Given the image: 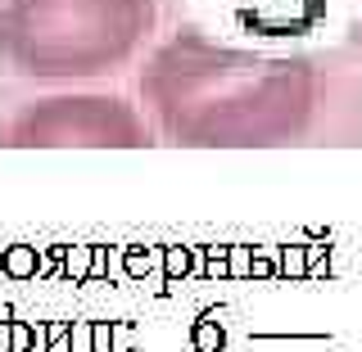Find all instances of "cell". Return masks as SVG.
<instances>
[{"instance_id": "6da1fadb", "label": "cell", "mask_w": 362, "mask_h": 352, "mask_svg": "<svg viewBox=\"0 0 362 352\" xmlns=\"http://www.w3.org/2000/svg\"><path fill=\"white\" fill-rule=\"evenodd\" d=\"M37 257H41V248H32V244H9L5 253H0V271H5L9 280H28V276H37Z\"/></svg>"}, {"instance_id": "7a4b0ae2", "label": "cell", "mask_w": 362, "mask_h": 352, "mask_svg": "<svg viewBox=\"0 0 362 352\" xmlns=\"http://www.w3.org/2000/svg\"><path fill=\"white\" fill-rule=\"evenodd\" d=\"M59 271H64V280H73V285H86L90 280V244H68Z\"/></svg>"}, {"instance_id": "3957f363", "label": "cell", "mask_w": 362, "mask_h": 352, "mask_svg": "<svg viewBox=\"0 0 362 352\" xmlns=\"http://www.w3.org/2000/svg\"><path fill=\"white\" fill-rule=\"evenodd\" d=\"M158 267H163V276H168V280L190 276V271H195V248H181V244L163 248V253H158Z\"/></svg>"}, {"instance_id": "277c9868", "label": "cell", "mask_w": 362, "mask_h": 352, "mask_svg": "<svg viewBox=\"0 0 362 352\" xmlns=\"http://www.w3.org/2000/svg\"><path fill=\"white\" fill-rule=\"evenodd\" d=\"M276 276H286V280H303V276H308V253H303V244H286V248H281Z\"/></svg>"}, {"instance_id": "5b68a950", "label": "cell", "mask_w": 362, "mask_h": 352, "mask_svg": "<svg viewBox=\"0 0 362 352\" xmlns=\"http://www.w3.org/2000/svg\"><path fill=\"white\" fill-rule=\"evenodd\" d=\"M190 344H195V352H222V348H226V334H222L218 321H195Z\"/></svg>"}, {"instance_id": "8992f818", "label": "cell", "mask_w": 362, "mask_h": 352, "mask_svg": "<svg viewBox=\"0 0 362 352\" xmlns=\"http://www.w3.org/2000/svg\"><path fill=\"white\" fill-rule=\"evenodd\" d=\"M68 352H95V321H68Z\"/></svg>"}, {"instance_id": "52a82bcc", "label": "cell", "mask_w": 362, "mask_h": 352, "mask_svg": "<svg viewBox=\"0 0 362 352\" xmlns=\"http://www.w3.org/2000/svg\"><path fill=\"white\" fill-rule=\"evenodd\" d=\"M37 348V325L32 321H9V352H32Z\"/></svg>"}, {"instance_id": "ba28073f", "label": "cell", "mask_w": 362, "mask_h": 352, "mask_svg": "<svg viewBox=\"0 0 362 352\" xmlns=\"http://www.w3.org/2000/svg\"><path fill=\"white\" fill-rule=\"evenodd\" d=\"M249 257H254V248H249V244H226V276L245 280L249 276Z\"/></svg>"}, {"instance_id": "9c48e42d", "label": "cell", "mask_w": 362, "mask_h": 352, "mask_svg": "<svg viewBox=\"0 0 362 352\" xmlns=\"http://www.w3.org/2000/svg\"><path fill=\"white\" fill-rule=\"evenodd\" d=\"M163 253V248H158ZM158 253H136V248H122V267H127V276H150V267L158 262Z\"/></svg>"}, {"instance_id": "30bf717a", "label": "cell", "mask_w": 362, "mask_h": 352, "mask_svg": "<svg viewBox=\"0 0 362 352\" xmlns=\"http://www.w3.org/2000/svg\"><path fill=\"white\" fill-rule=\"evenodd\" d=\"M45 344L50 352H68V321H45Z\"/></svg>"}, {"instance_id": "8fae6325", "label": "cell", "mask_w": 362, "mask_h": 352, "mask_svg": "<svg viewBox=\"0 0 362 352\" xmlns=\"http://www.w3.org/2000/svg\"><path fill=\"white\" fill-rule=\"evenodd\" d=\"M105 276H109V248L90 244V280H105Z\"/></svg>"}, {"instance_id": "7c38bea8", "label": "cell", "mask_w": 362, "mask_h": 352, "mask_svg": "<svg viewBox=\"0 0 362 352\" xmlns=\"http://www.w3.org/2000/svg\"><path fill=\"white\" fill-rule=\"evenodd\" d=\"M249 276H258V280L276 276V262H272V257H263V253H254V257H249Z\"/></svg>"}, {"instance_id": "4fadbf2b", "label": "cell", "mask_w": 362, "mask_h": 352, "mask_svg": "<svg viewBox=\"0 0 362 352\" xmlns=\"http://www.w3.org/2000/svg\"><path fill=\"white\" fill-rule=\"evenodd\" d=\"M95 352H113V325L95 321Z\"/></svg>"}, {"instance_id": "5bb4252c", "label": "cell", "mask_w": 362, "mask_h": 352, "mask_svg": "<svg viewBox=\"0 0 362 352\" xmlns=\"http://www.w3.org/2000/svg\"><path fill=\"white\" fill-rule=\"evenodd\" d=\"M127 344H132V330L127 325H113V352H127Z\"/></svg>"}, {"instance_id": "9a60e30c", "label": "cell", "mask_w": 362, "mask_h": 352, "mask_svg": "<svg viewBox=\"0 0 362 352\" xmlns=\"http://www.w3.org/2000/svg\"><path fill=\"white\" fill-rule=\"evenodd\" d=\"M0 352H9V321H0Z\"/></svg>"}, {"instance_id": "2e32d148", "label": "cell", "mask_w": 362, "mask_h": 352, "mask_svg": "<svg viewBox=\"0 0 362 352\" xmlns=\"http://www.w3.org/2000/svg\"><path fill=\"white\" fill-rule=\"evenodd\" d=\"M0 253H5V248H0ZM0 276H5V271H0Z\"/></svg>"}]
</instances>
